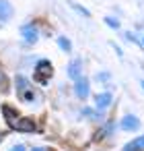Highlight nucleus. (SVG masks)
Masks as SVG:
<instances>
[{
    "label": "nucleus",
    "instance_id": "nucleus-1",
    "mask_svg": "<svg viewBox=\"0 0 144 151\" xmlns=\"http://www.w3.org/2000/svg\"><path fill=\"white\" fill-rule=\"evenodd\" d=\"M2 112L6 116V122L11 128L21 130V132H33L35 130V122L31 118H19L15 112H11V106H2Z\"/></svg>",
    "mask_w": 144,
    "mask_h": 151
},
{
    "label": "nucleus",
    "instance_id": "nucleus-2",
    "mask_svg": "<svg viewBox=\"0 0 144 151\" xmlns=\"http://www.w3.org/2000/svg\"><path fill=\"white\" fill-rule=\"evenodd\" d=\"M52 73H54V70H52V64H50L48 60H39L37 66H35V73H33V75H35V81H37V83L45 85V83L50 81Z\"/></svg>",
    "mask_w": 144,
    "mask_h": 151
},
{
    "label": "nucleus",
    "instance_id": "nucleus-3",
    "mask_svg": "<svg viewBox=\"0 0 144 151\" xmlns=\"http://www.w3.org/2000/svg\"><path fill=\"white\" fill-rule=\"evenodd\" d=\"M15 85H17V93H19V97L23 101H31L33 99V91H31V87H29V83H27V79L23 75H19L15 79Z\"/></svg>",
    "mask_w": 144,
    "mask_h": 151
},
{
    "label": "nucleus",
    "instance_id": "nucleus-4",
    "mask_svg": "<svg viewBox=\"0 0 144 151\" xmlns=\"http://www.w3.org/2000/svg\"><path fill=\"white\" fill-rule=\"evenodd\" d=\"M119 126H121L123 130H138V128H140V120H138V116H134V114H126V116L121 118Z\"/></svg>",
    "mask_w": 144,
    "mask_h": 151
},
{
    "label": "nucleus",
    "instance_id": "nucleus-5",
    "mask_svg": "<svg viewBox=\"0 0 144 151\" xmlns=\"http://www.w3.org/2000/svg\"><path fill=\"white\" fill-rule=\"evenodd\" d=\"M74 93H76V97H80V99L89 97V79H87V77H80V79L76 81Z\"/></svg>",
    "mask_w": 144,
    "mask_h": 151
},
{
    "label": "nucleus",
    "instance_id": "nucleus-6",
    "mask_svg": "<svg viewBox=\"0 0 144 151\" xmlns=\"http://www.w3.org/2000/svg\"><path fill=\"white\" fill-rule=\"evenodd\" d=\"M111 99H113V95H111V91H105V93H97L95 95V106L103 112V110H107V106L111 104Z\"/></svg>",
    "mask_w": 144,
    "mask_h": 151
},
{
    "label": "nucleus",
    "instance_id": "nucleus-7",
    "mask_svg": "<svg viewBox=\"0 0 144 151\" xmlns=\"http://www.w3.org/2000/svg\"><path fill=\"white\" fill-rule=\"evenodd\" d=\"M80 70H82V62H80L78 58L70 60V64H68V77H70L72 81H78V79H80Z\"/></svg>",
    "mask_w": 144,
    "mask_h": 151
},
{
    "label": "nucleus",
    "instance_id": "nucleus-8",
    "mask_svg": "<svg viewBox=\"0 0 144 151\" xmlns=\"http://www.w3.org/2000/svg\"><path fill=\"white\" fill-rule=\"evenodd\" d=\"M13 17V4L9 2V0H0V21H9Z\"/></svg>",
    "mask_w": 144,
    "mask_h": 151
},
{
    "label": "nucleus",
    "instance_id": "nucleus-9",
    "mask_svg": "<svg viewBox=\"0 0 144 151\" xmlns=\"http://www.w3.org/2000/svg\"><path fill=\"white\" fill-rule=\"evenodd\" d=\"M21 33H23V37H25L29 44H35V42H37V31H35L33 25H23V27H21Z\"/></svg>",
    "mask_w": 144,
    "mask_h": 151
},
{
    "label": "nucleus",
    "instance_id": "nucleus-10",
    "mask_svg": "<svg viewBox=\"0 0 144 151\" xmlns=\"http://www.w3.org/2000/svg\"><path fill=\"white\" fill-rule=\"evenodd\" d=\"M121 151H144V137H138V139L130 141Z\"/></svg>",
    "mask_w": 144,
    "mask_h": 151
},
{
    "label": "nucleus",
    "instance_id": "nucleus-11",
    "mask_svg": "<svg viewBox=\"0 0 144 151\" xmlns=\"http://www.w3.org/2000/svg\"><path fill=\"white\" fill-rule=\"evenodd\" d=\"M58 46H60L64 52H70V50H72V44H70V40H68V37H64V35H60V37H58Z\"/></svg>",
    "mask_w": 144,
    "mask_h": 151
},
{
    "label": "nucleus",
    "instance_id": "nucleus-12",
    "mask_svg": "<svg viewBox=\"0 0 144 151\" xmlns=\"http://www.w3.org/2000/svg\"><path fill=\"white\" fill-rule=\"evenodd\" d=\"M105 25H109L111 29H119V23H117V19H111V17H105Z\"/></svg>",
    "mask_w": 144,
    "mask_h": 151
},
{
    "label": "nucleus",
    "instance_id": "nucleus-13",
    "mask_svg": "<svg viewBox=\"0 0 144 151\" xmlns=\"http://www.w3.org/2000/svg\"><path fill=\"white\" fill-rule=\"evenodd\" d=\"M72 6H74V9H76V11H78V13H82V15H84V17H91V13H89V11H87V9H82V6H80V4H74V2H72Z\"/></svg>",
    "mask_w": 144,
    "mask_h": 151
},
{
    "label": "nucleus",
    "instance_id": "nucleus-14",
    "mask_svg": "<svg viewBox=\"0 0 144 151\" xmlns=\"http://www.w3.org/2000/svg\"><path fill=\"white\" fill-rule=\"evenodd\" d=\"M109 79H111L109 73H99V75H97V81H109Z\"/></svg>",
    "mask_w": 144,
    "mask_h": 151
},
{
    "label": "nucleus",
    "instance_id": "nucleus-15",
    "mask_svg": "<svg viewBox=\"0 0 144 151\" xmlns=\"http://www.w3.org/2000/svg\"><path fill=\"white\" fill-rule=\"evenodd\" d=\"M9 151H27V149H25V145H15V147H11Z\"/></svg>",
    "mask_w": 144,
    "mask_h": 151
},
{
    "label": "nucleus",
    "instance_id": "nucleus-16",
    "mask_svg": "<svg viewBox=\"0 0 144 151\" xmlns=\"http://www.w3.org/2000/svg\"><path fill=\"white\" fill-rule=\"evenodd\" d=\"M33 151H48V149H43V147H35Z\"/></svg>",
    "mask_w": 144,
    "mask_h": 151
},
{
    "label": "nucleus",
    "instance_id": "nucleus-17",
    "mask_svg": "<svg viewBox=\"0 0 144 151\" xmlns=\"http://www.w3.org/2000/svg\"><path fill=\"white\" fill-rule=\"evenodd\" d=\"M0 141H2V134H0Z\"/></svg>",
    "mask_w": 144,
    "mask_h": 151
},
{
    "label": "nucleus",
    "instance_id": "nucleus-18",
    "mask_svg": "<svg viewBox=\"0 0 144 151\" xmlns=\"http://www.w3.org/2000/svg\"><path fill=\"white\" fill-rule=\"evenodd\" d=\"M142 87H144V81H142Z\"/></svg>",
    "mask_w": 144,
    "mask_h": 151
}]
</instances>
